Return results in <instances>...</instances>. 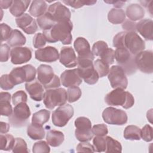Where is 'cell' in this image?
Masks as SVG:
<instances>
[{"mask_svg":"<svg viewBox=\"0 0 153 153\" xmlns=\"http://www.w3.org/2000/svg\"><path fill=\"white\" fill-rule=\"evenodd\" d=\"M73 25L71 20L56 23L50 29L43 30L47 42L54 43L60 41L63 44H70L72 42Z\"/></svg>","mask_w":153,"mask_h":153,"instance_id":"6da1fadb","label":"cell"},{"mask_svg":"<svg viewBox=\"0 0 153 153\" xmlns=\"http://www.w3.org/2000/svg\"><path fill=\"white\" fill-rule=\"evenodd\" d=\"M11 54V50L8 44H1L0 51V60L1 62L8 61Z\"/></svg>","mask_w":153,"mask_h":153,"instance_id":"f907efd6","label":"cell"},{"mask_svg":"<svg viewBox=\"0 0 153 153\" xmlns=\"http://www.w3.org/2000/svg\"><path fill=\"white\" fill-rule=\"evenodd\" d=\"M16 23L18 27L22 29L27 34H33L38 30L36 22L33 18L27 13L16 19Z\"/></svg>","mask_w":153,"mask_h":153,"instance_id":"ac0fdd59","label":"cell"},{"mask_svg":"<svg viewBox=\"0 0 153 153\" xmlns=\"http://www.w3.org/2000/svg\"><path fill=\"white\" fill-rule=\"evenodd\" d=\"M124 137L126 140H139L141 138L140 128L134 125L127 126L124 131Z\"/></svg>","mask_w":153,"mask_h":153,"instance_id":"1f68e13d","label":"cell"},{"mask_svg":"<svg viewBox=\"0 0 153 153\" xmlns=\"http://www.w3.org/2000/svg\"><path fill=\"white\" fill-rule=\"evenodd\" d=\"M36 69L32 65H26L22 67H17L11 70L9 75L16 85L24 82H29L33 81L36 76Z\"/></svg>","mask_w":153,"mask_h":153,"instance_id":"8992f818","label":"cell"},{"mask_svg":"<svg viewBox=\"0 0 153 153\" xmlns=\"http://www.w3.org/2000/svg\"><path fill=\"white\" fill-rule=\"evenodd\" d=\"M35 59L40 62L51 63L59 59L58 50L54 47L47 46L35 51Z\"/></svg>","mask_w":153,"mask_h":153,"instance_id":"d6986e66","label":"cell"},{"mask_svg":"<svg viewBox=\"0 0 153 153\" xmlns=\"http://www.w3.org/2000/svg\"><path fill=\"white\" fill-rule=\"evenodd\" d=\"M64 139V134L60 131L50 130L47 133V142L49 145L53 147H57L60 146L63 142Z\"/></svg>","mask_w":153,"mask_h":153,"instance_id":"83f0119b","label":"cell"},{"mask_svg":"<svg viewBox=\"0 0 153 153\" xmlns=\"http://www.w3.org/2000/svg\"><path fill=\"white\" fill-rule=\"evenodd\" d=\"M108 78L113 88H120L125 90L128 85V79L123 69L118 66H112L109 69Z\"/></svg>","mask_w":153,"mask_h":153,"instance_id":"4fadbf2b","label":"cell"},{"mask_svg":"<svg viewBox=\"0 0 153 153\" xmlns=\"http://www.w3.org/2000/svg\"><path fill=\"white\" fill-rule=\"evenodd\" d=\"M74 113L73 107L69 104L60 106L52 114V123L57 127L65 126Z\"/></svg>","mask_w":153,"mask_h":153,"instance_id":"8fae6325","label":"cell"},{"mask_svg":"<svg viewBox=\"0 0 153 153\" xmlns=\"http://www.w3.org/2000/svg\"><path fill=\"white\" fill-rule=\"evenodd\" d=\"M108 21L115 25L123 23L126 20V13L121 8H112L108 14Z\"/></svg>","mask_w":153,"mask_h":153,"instance_id":"4dcf8cb0","label":"cell"},{"mask_svg":"<svg viewBox=\"0 0 153 153\" xmlns=\"http://www.w3.org/2000/svg\"><path fill=\"white\" fill-rule=\"evenodd\" d=\"M30 114L26 103H20L15 106L11 115L8 117V121L13 127H24L27 124Z\"/></svg>","mask_w":153,"mask_h":153,"instance_id":"ba28073f","label":"cell"},{"mask_svg":"<svg viewBox=\"0 0 153 153\" xmlns=\"http://www.w3.org/2000/svg\"><path fill=\"white\" fill-rule=\"evenodd\" d=\"M81 90L78 86L69 87L67 90L68 101L69 103L75 102L81 97Z\"/></svg>","mask_w":153,"mask_h":153,"instance_id":"74e56055","label":"cell"},{"mask_svg":"<svg viewBox=\"0 0 153 153\" xmlns=\"http://www.w3.org/2000/svg\"><path fill=\"white\" fill-rule=\"evenodd\" d=\"M152 51L151 50L142 51L134 56V62L137 69L145 74L153 72Z\"/></svg>","mask_w":153,"mask_h":153,"instance_id":"9a60e30c","label":"cell"},{"mask_svg":"<svg viewBox=\"0 0 153 153\" xmlns=\"http://www.w3.org/2000/svg\"><path fill=\"white\" fill-rule=\"evenodd\" d=\"M105 102L110 106H121L124 109L131 108L134 103L133 95L124 89L117 88L108 93L105 97Z\"/></svg>","mask_w":153,"mask_h":153,"instance_id":"7a4b0ae2","label":"cell"},{"mask_svg":"<svg viewBox=\"0 0 153 153\" xmlns=\"http://www.w3.org/2000/svg\"><path fill=\"white\" fill-rule=\"evenodd\" d=\"M27 136L33 140H41L45 136V130L42 126L29 124L27 128Z\"/></svg>","mask_w":153,"mask_h":153,"instance_id":"f546056e","label":"cell"},{"mask_svg":"<svg viewBox=\"0 0 153 153\" xmlns=\"http://www.w3.org/2000/svg\"><path fill=\"white\" fill-rule=\"evenodd\" d=\"M11 94L8 92L0 93V111L2 116L9 117L13 112V108L10 104Z\"/></svg>","mask_w":153,"mask_h":153,"instance_id":"d4e9b609","label":"cell"},{"mask_svg":"<svg viewBox=\"0 0 153 153\" xmlns=\"http://www.w3.org/2000/svg\"><path fill=\"white\" fill-rule=\"evenodd\" d=\"M25 88L29 93L30 98L35 101L40 102L42 100L44 96L43 85L38 80L33 81L25 84Z\"/></svg>","mask_w":153,"mask_h":153,"instance_id":"7402d4cb","label":"cell"},{"mask_svg":"<svg viewBox=\"0 0 153 153\" xmlns=\"http://www.w3.org/2000/svg\"><path fill=\"white\" fill-rule=\"evenodd\" d=\"M46 39L41 33H37L33 38V45L35 48H41L46 44Z\"/></svg>","mask_w":153,"mask_h":153,"instance_id":"7dc6e473","label":"cell"},{"mask_svg":"<svg viewBox=\"0 0 153 153\" xmlns=\"http://www.w3.org/2000/svg\"><path fill=\"white\" fill-rule=\"evenodd\" d=\"M123 47L133 56L136 55L145 48L144 41L135 32H126L124 36Z\"/></svg>","mask_w":153,"mask_h":153,"instance_id":"30bf717a","label":"cell"},{"mask_svg":"<svg viewBox=\"0 0 153 153\" xmlns=\"http://www.w3.org/2000/svg\"><path fill=\"white\" fill-rule=\"evenodd\" d=\"M60 80L62 85L68 88L78 86L82 82V78L78 74L77 68L65 70L60 75Z\"/></svg>","mask_w":153,"mask_h":153,"instance_id":"ffe728a7","label":"cell"},{"mask_svg":"<svg viewBox=\"0 0 153 153\" xmlns=\"http://www.w3.org/2000/svg\"><path fill=\"white\" fill-rule=\"evenodd\" d=\"M108 48V44L103 41L96 42L92 47V53L94 56H100V55Z\"/></svg>","mask_w":153,"mask_h":153,"instance_id":"7bdbcfd3","label":"cell"},{"mask_svg":"<svg viewBox=\"0 0 153 153\" xmlns=\"http://www.w3.org/2000/svg\"><path fill=\"white\" fill-rule=\"evenodd\" d=\"M74 46L78 54L77 59L93 60L94 56L90 49L88 41L83 37H78L74 41Z\"/></svg>","mask_w":153,"mask_h":153,"instance_id":"2e32d148","label":"cell"},{"mask_svg":"<svg viewBox=\"0 0 153 153\" xmlns=\"http://www.w3.org/2000/svg\"><path fill=\"white\" fill-rule=\"evenodd\" d=\"M10 129V125L5 122H1V134L7 133Z\"/></svg>","mask_w":153,"mask_h":153,"instance_id":"6f0895ef","label":"cell"},{"mask_svg":"<svg viewBox=\"0 0 153 153\" xmlns=\"http://www.w3.org/2000/svg\"><path fill=\"white\" fill-rule=\"evenodd\" d=\"M50 117V111L47 109H41L34 113L32 117V123L42 126L48 121Z\"/></svg>","mask_w":153,"mask_h":153,"instance_id":"d6a6232c","label":"cell"},{"mask_svg":"<svg viewBox=\"0 0 153 153\" xmlns=\"http://www.w3.org/2000/svg\"><path fill=\"white\" fill-rule=\"evenodd\" d=\"M13 3V1H0L1 9H6L10 7Z\"/></svg>","mask_w":153,"mask_h":153,"instance_id":"680465c9","label":"cell"},{"mask_svg":"<svg viewBox=\"0 0 153 153\" xmlns=\"http://www.w3.org/2000/svg\"><path fill=\"white\" fill-rule=\"evenodd\" d=\"M67 100V91L63 88L47 89L44 93V104L48 109H53L57 106L66 104Z\"/></svg>","mask_w":153,"mask_h":153,"instance_id":"277c9868","label":"cell"},{"mask_svg":"<svg viewBox=\"0 0 153 153\" xmlns=\"http://www.w3.org/2000/svg\"><path fill=\"white\" fill-rule=\"evenodd\" d=\"M122 27L127 32H135L136 30V23L130 20H126L122 25Z\"/></svg>","mask_w":153,"mask_h":153,"instance_id":"11a10c76","label":"cell"},{"mask_svg":"<svg viewBox=\"0 0 153 153\" xmlns=\"http://www.w3.org/2000/svg\"><path fill=\"white\" fill-rule=\"evenodd\" d=\"M36 72L38 80L46 90L57 88L60 86V80L54 74L51 66L45 64L40 65Z\"/></svg>","mask_w":153,"mask_h":153,"instance_id":"3957f363","label":"cell"},{"mask_svg":"<svg viewBox=\"0 0 153 153\" xmlns=\"http://www.w3.org/2000/svg\"><path fill=\"white\" fill-rule=\"evenodd\" d=\"M114 56L118 66L123 69L126 74L130 75L136 72L137 68L134 56L128 50L125 48H117L115 51Z\"/></svg>","mask_w":153,"mask_h":153,"instance_id":"5b68a950","label":"cell"},{"mask_svg":"<svg viewBox=\"0 0 153 153\" xmlns=\"http://www.w3.org/2000/svg\"><path fill=\"white\" fill-rule=\"evenodd\" d=\"M1 88L4 90H9L12 89L15 85L12 82L9 74H4L1 76L0 79Z\"/></svg>","mask_w":153,"mask_h":153,"instance_id":"bcb514c9","label":"cell"},{"mask_svg":"<svg viewBox=\"0 0 153 153\" xmlns=\"http://www.w3.org/2000/svg\"><path fill=\"white\" fill-rule=\"evenodd\" d=\"M11 28L6 23L1 24V42L7 41L11 36L12 32Z\"/></svg>","mask_w":153,"mask_h":153,"instance_id":"816d5d0a","label":"cell"},{"mask_svg":"<svg viewBox=\"0 0 153 153\" xmlns=\"http://www.w3.org/2000/svg\"><path fill=\"white\" fill-rule=\"evenodd\" d=\"M30 3V1H13V3L9 8V11L13 16L19 17L25 14L24 13L26 11Z\"/></svg>","mask_w":153,"mask_h":153,"instance_id":"4316f807","label":"cell"},{"mask_svg":"<svg viewBox=\"0 0 153 153\" xmlns=\"http://www.w3.org/2000/svg\"><path fill=\"white\" fill-rule=\"evenodd\" d=\"M94 68L99 77H103L107 75L109 71V67L108 64L105 63L101 59H97L94 61Z\"/></svg>","mask_w":153,"mask_h":153,"instance_id":"8d00e7d4","label":"cell"},{"mask_svg":"<svg viewBox=\"0 0 153 153\" xmlns=\"http://www.w3.org/2000/svg\"><path fill=\"white\" fill-rule=\"evenodd\" d=\"M141 137L145 142H151L152 140V127L149 125L146 124L140 130Z\"/></svg>","mask_w":153,"mask_h":153,"instance_id":"c3c4849f","label":"cell"},{"mask_svg":"<svg viewBox=\"0 0 153 153\" xmlns=\"http://www.w3.org/2000/svg\"><path fill=\"white\" fill-rule=\"evenodd\" d=\"M11 62L14 65H20L29 62L32 58V51L27 47H14L11 50Z\"/></svg>","mask_w":153,"mask_h":153,"instance_id":"e0dca14e","label":"cell"},{"mask_svg":"<svg viewBox=\"0 0 153 153\" xmlns=\"http://www.w3.org/2000/svg\"><path fill=\"white\" fill-rule=\"evenodd\" d=\"M27 100V94L23 90H19L15 92L12 96V102L15 106L20 103H26Z\"/></svg>","mask_w":153,"mask_h":153,"instance_id":"f6af8a7d","label":"cell"},{"mask_svg":"<svg viewBox=\"0 0 153 153\" xmlns=\"http://www.w3.org/2000/svg\"><path fill=\"white\" fill-rule=\"evenodd\" d=\"M96 1H86V0H76V1H63V2L74 8H79L84 5H92L96 3Z\"/></svg>","mask_w":153,"mask_h":153,"instance_id":"b9f144b4","label":"cell"},{"mask_svg":"<svg viewBox=\"0 0 153 153\" xmlns=\"http://www.w3.org/2000/svg\"><path fill=\"white\" fill-rule=\"evenodd\" d=\"M77 65L78 74L85 83L93 85L98 81L99 76L94 69L92 60L77 59Z\"/></svg>","mask_w":153,"mask_h":153,"instance_id":"52a82bcc","label":"cell"},{"mask_svg":"<svg viewBox=\"0 0 153 153\" xmlns=\"http://www.w3.org/2000/svg\"><path fill=\"white\" fill-rule=\"evenodd\" d=\"M15 139L10 134H1L0 135V149L8 151L13 148Z\"/></svg>","mask_w":153,"mask_h":153,"instance_id":"836d02e7","label":"cell"},{"mask_svg":"<svg viewBox=\"0 0 153 153\" xmlns=\"http://www.w3.org/2000/svg\"><path fill=\"white\" fill-rule=\"evenodd\" d=\"M102 118L106 123L118 126L125 124L128 120L127 115L124 111L111 106L104 109Z\"/></svg>","mask_w":153,"mask_h":153,"instance_id":"7c38bea8","label":"cell"},{"mask_svg":"<svg viewBox=\"0 0 153 153\" xmlns=\"http://www.w3.org/2000/svg\"><path fill=\"white\" fill-rule=\"evenodd\" d=\"M93 143L95 152H105L106 149L105 136H96L93 140Z\"/></svg>","mask_w":153,"mask_h":153,"instance_id":"ab89813d","label":"cell"},{"mask_svg":"<svg viewBox=\"0 0 153 153\" xmlns=\"http://www.w3.org/2000/svg\"><path fill=\"white\" fill-rule=\"evenodd\" d=\"M36 22L39 27L42 30L50 29L56 23L47 13H45L42 16L38 17L36 19Z\"/></svg>","mask_w":153,"mask_h":153,"instance_id":"d590c367","label":"cell"},{"mask_svg":"<svg viewBox=\"0 0 153 153\" xmlns=\"http://www.w3.org/2000/svg\"><path fill=\"white\" fill-rule=\"evenodd\" d=\"M105 2L108 4H112L115 8H120L122 7L125 4L124 1H104Z\"/></svg>","mask_w":153,"mask_h":153,"instance_id":"9f6ffc18","label":"cell"},{"mask_svg":"<svg viewBox=\"0 0 153 153\" xmlns=\"http://www.w3.org/2000/svg\"><path fill=\"white\" fill-rule=\"evenodd\" d=\"M32 152L33 153H48L50 152V148L48 143L45 141L41 140L34 143Z\"/></svg>","mask_w":153,"mask_h":153,"instance_id":"60d3db41","label":"cell"},{"mask_svg":"<svg viewBox=\"0 0 153 153\" xmlns=\"http://www.w3.org/2000/svg\"><path fill=\"white\" fill-rule=\"evenodd\" d=\"M76 152H94V149L92 145L88 142H81L76 148Z\"/></svg>","mask_w":153,"mask_h":153,"instance_id":"f5cc1de1","label":"cell"},{"mask_svg":"<svg viewBox=\"0 0 153 153\" xmlns=\"http://www.w3.org/2000/svg\"><path fill=\"white\" fill-rule=\"evenodd\" d=\"M47 11V4L42 0H34L31 2L29 9V14L35 17H39L44 14Z\"/></svg>","mask_w":153,"mask_h":153,"instance_id":"484cf974","label":"cell"},{"mask_svg":"<svg viewBox=\"0 0 153 153\" xmlns=\"http://www.w3.org/2000/svg\"><path fill=\"white\" fill-rule=\"evenodd\" d=\"M106 149L105 152H121L122 146L117 140L110 136H106Z\"/></svg>","mask_w":153,"mask_h":153,"instance_id":"e575fe53","label":"cell"},{"mask_svg":"<svg viewBox=\"0 0 153 153\" xmlns=\"http://www.w3.org/2000/svg\"><path fill=\"white\" fill-rule=\"evenodd\" d=\"M153 22L151 19H142L136 23V30L148 41H152Z\"/></svg>","mask_w":153,"mask_h":153,"instance_id":"603a6c76","label":"cell"},{"mask_svg":"<svg viewBox=\"0 0 153 153\" xmlns=\"http://www.w3.org/2000/svg\"><path fill=\"white\" fill-rule=\"evenodd\" d=\"M76 127L75 135L79 142L90 141L93 137L90 120L85 117L77 118L74 122Z\"/></svg>","mask_w":153,"mask_h":153,"instance_id":"9c48e42d","label":"cell"},{"mask_svg":"<svg viewBox=\"0 0 153 153\" xmlns=\"http://www.w3.org/2000/svg\"><path fill=\"white\" fill-rule=\"evenodd\" d=\"M115 51L111 48H108L100 56V59L108 65L112 64L114 62Z\"/></svg>","mask_w":153,"mask_h":153,"instance_id":"ee69618b","label":"cell"},{"mask_svg":"<svg viewBox=\"0 0 153 153\" xmlns=\"http://www.w3.org/2000/svg\"><path fill=\"white\" fill-rule=\"evenodd\" d=\"M126 32H121L118 33L113 39V46L115 48H124V36Z\"/></svg>","mask_w":153,"mask_h":153,"instance_id":"db71d44e","label":"cell"},{"mask_svg":"<svg viewBox=\"0 0 153 153\" xmlns=\"http://www.w3.org/2000/svg\"><path fill=\"white\" fill-rule=\"evenodd\" d=\"M92 131L95 136H105L108 133V130L106 125L104 124H98L93 127Z\"/></svg>","mask_w":153,"mask_h":153,"instance_id":"681fc988","label":"cell"},{"mask_svg":"<svg viewBox=\"0 0 153 153\" xmlns=\"http://www.w3.org/2000/svg\"><path fill=\"white\" fill-rule=\"evenodd\" d=\"M46 13L55 23L70 20L71 17L69 8L60 2H56L50 5Z\"/></svg>","mask_w":153,"mask_h":153,"instance_id":"5bb4252c","label":"cell"},{"mask_svg":"<svg viewBox=\"0 0 153 153\" xmlns=\"http://www.w3.org/2000/svg\"><path fill=\"white\" fill-rule=\"evenodd\" d=\"M125 13L129 20L133 22L140 20L145 16L144 9L138 4H131L128 5Z\"/></svg>","mask_w":153,"mask_h":153,"instance_id":"cb8c5ba5","label":"cell"},{"mask_svg":"<svg viewBox=\"0 0 153 153\" xmlns=\"http://www.w3.org/2000/svg\"><path fill=\"white\" fill-rule=\"evenodd\" d=\"M59 61L66 68L75 67L77 65V57L71 47H63L59 54Z\"/></svg>","mask_w":153,"mask_h":153,"instance_id":"44dd1931","label":"cell"},{"mask_svg":"<svg viewBox=\"0 0 153 153\" xmlns=\"http://www.w3.org/2000/svg\"><path fill=\"white\" fill-rule=\"evenodd\" d=\"M7 44L12 47H21L25 44L26 39L24 35L19 30L14 29L9 39L7 41Z\"/></svg>","mask_w":153,"mask_h":153,"instance_id":"f1b7e54d","label":"cell"},{"mask_svg":"<svg viewBox=\"0 0 153 153\" xmlns=\"http://www.w3.org/2000/svg\"><path fill=\"white\" fill-rule=\"evenodd\" d=\"M15 143L12 149V152L14 153L20 152H29L26 142L21 137L15 138Z\"/></svg>","mask_w":153,"mask_h":153,"instance_id":"f35d334b","label":"cell"}]
</instances>
